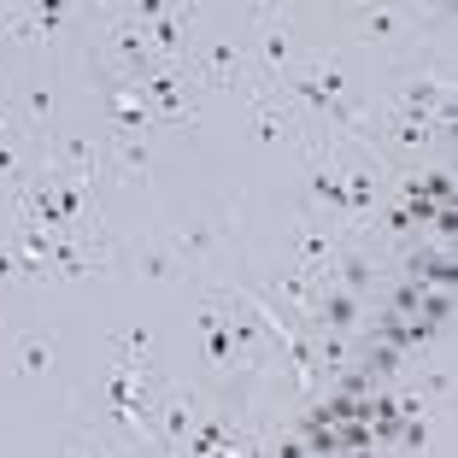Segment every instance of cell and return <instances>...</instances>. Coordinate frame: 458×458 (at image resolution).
I'll return each instance as SVG.
<instances>
[{"instance_id":"obj_2","label":"cell","mask_w":458,"mask_h":458,"mask_svg":"<svg viewBox=\"0 0 458 458\" xmlns=\"http://www.w3.org/2000/svg\"><path fill=\"white\" fill-rule=\"evenodd\" d=\"M341 229H329L318 212H306L294 224V265L306 270V276H318V283H329V270H335V253H341Z\"/></svg>"},{"instance_id":"obj_10","label":"cell","mask_w":458,"mask_h":458,"mask_svg":"<svg viewBox=\"0 0 458 458\" xmlns=\"http://www.w3.org/2000/svg\"><path fill=\"white\" fill-rule=\"evenodd\" d=\"M54 359H59V347H54V335H18V347H13V364H18V377H47L54 370Z\"/></svg>"},{"instance_id":"obj_6","label":"cell","mask_w":458,"mask_h":458,"mask_svg":"<svg viewBox=\"0 0 458 458\" xmlns=\"http://www.w3.org/2000/svg\"><path fill=\"white\" fill-rule=\"evenodd\" d=\"M224 235H229L224 224H189V229H171V242H165V247H171L176 270H182V265H206V259H217Z\"/></svg>"},{"instance_id":"obj_15","label":"cell","mask_w":458,"mask_h":458,"mask_svg":"<svg viewBox=\"0 0 458 458\" xmlns=\"http://www.w3.org/2000/svg\"><path fill=\"white\" fill-rule=\"evenodd\" d=\"M6 283H18V259H13V247H0V288Z\"/></svg>"},{"instance_id":"obj_5","label":"cell","mask_w":458,"mask_h":458,"mask_svg":"<svg viewBox=\"0 0 458 458\" xmlns=\"http://www.w3.org/2000/svg\"><path fill=\"white\" fill-rule=\"evenodd\" d=\"M270 294H283V306H294V318L311 324V311H318V300H324V283L306 276L300 265H276L270 270Z\"/></svg>"},{"instance_id":"obj_12","label":"cell","mask_w":458,"mask_h":458,"mask_svg":"<svg viewBox=\"0 0 458 458\" xmlns=\"http://www.w3.org/2000/svg\"><path fill=\"white\" fill-rule=\"evenodd\" d=\"M141 276H148V283H171V276H176L171 247H159V242H148V247H141Z\"/></svg>"},{"instance_id":"obj_9","label":"cell","mask_w":458,"mask_h":458,"mask_svg":"<svg viewBox=\"0 0 458 458\" xmlns=\"http://www.w3.org/2000/svg\"><path fill=\"white\" fill-rule=\"evenodd\" d=\"M112 159H118V171H123V182L130 189H148V171H153V153H148V135H123V130H112Z\"/></svg>"},{"instance_id":"obj_4","label":"cell","mask_w":458,"mask_h":458,"mask_svg":"<svg viewBox=\"0 0 458 458\" xmlns=\"http://www.w3.org/2000/svg\"><path fill=\"white\" fill-rule=\"evenodd\" d=\"M253 135H259V148L306 141V135H300V118H294V112H288L276 95H253Z\"/></svg>"},{"instance_id":"obj_7","label":"cell","mask_w":458,"mask_h":458,"mask_svg":"<svg viewBox=\"0 0 458 458\" xmlns=\"http://www.w3.org/2000/svg\"><path fill=\"white\" fill-rule=\"evenodd\" d=\"M364 318V300H352L347 288L324 283V300H318V311H311V329H329V335H352Z\"/></svg>"},{"instance_id":"obj_3","label":"cell","mask_w":458,"mask_h":458,"mask_svg":"<svg viewBox=\"0 0 458 458\" xmlns=\"http://www.w3.org/2000/svg\"><path fill=\"white\" fill-rule=\"evenodd\" d=\"M30 182H36V135L24 123H6L0 130V189L24 194Z\"/></svg>"},{"instance_id":"obj_11","label":"cell","mask_w":458,"mask_h":458,"mask_svg":"<svg viewBox=\"0 0 458 458\" xmlns=\"http://www.w3.org/2000/svg\"><path fill=\"white\" fill-rule=\"evenodd\" d=\"M394 36H400V13H394V6H377V13L359 18V41L364 47H388Z\"/></svg>"},{"instance_id":"obj_1","label":"cell","mask_w":458,"mask_h":458,"mask_svg":"<svg viewBox=\"0 0 458 458\" xmlns=\"http://www.w3.org/2000/svg\"><path fill=\"white\" fill-rule=\"evenodd\" d=\"M118 265L106 229L100 224H77V229H59L54 235V276L59 283H89V276H106Z\"/></svg>"},{"instance_id":"obj_14","label":"cell","mask_w":458,"mask_h":458,"mask_svg":"<svg viewBox=\"0 0 458 458\" xmlns=\"http://www.w3.org/2000/svg\"><path fill=\"white\" fill-rule=\"evenodd\" d=\"M423 388H429L435 400H446V394H453V370H446V364H435L429 377H423Z\"/></svg>"},{"instance_id":"obj_8","label":"cell","mask_w":458,"mask_h":458,"mask_svg":"<svg viewBox=\"0 0 458 458\" xmlns=\"http://www.w3.org/2000/svg\"><path fill=\"white\" fill-rule=\"evenodd\" d=\"M13 106H18V118H24V130H30V135H47V130H54L59 100H54V89H47L41 77L18 82V89H13Z\"/></svg>"},{"instance_id":"obj_13","label":"cell","mask_w":458,"mask_h":458,"mask_svg":"<svg viewBox=\"0 0 458 458\" xmlns=\"http://www.w3.org/2000/svg\"><path fill=\"white\" fill-rule=\"evenodd\" d=\"M65 458H106V446H100L89 429H77V435L65 441Z\"/></svg>"}]
</instances>
